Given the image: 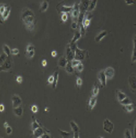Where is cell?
Segmentation results:
<instances>
[{
	"instance_id": "obj_1",
	"label": "cell",
	"mask_w": 136,
	"mask_h": 138,
	"mask_svg": "<svg viewBox=\"0 0 136 138\" xmlns=\"http://www.w3.org/2000/svg\"><path fill=\"white\" fill-rule=\"evenodd\" d=\"M21 18L25 24L26 28L30 31H32L34 29L36 23L35 15L33 11L28 8H24L21 13Z\"/></svg>"
},
{
	"instance_id": "obj_2",
	"label": "cell",
	"mask_w": 136,
	"mask_h": 138,
	"mask_svg": "<svg viewBox=\"0 0 136 138\" xmlns=\"http://www.w3.org/2000/svg\"><path fill=\"white\" fill-rule=\"evenodd\" d=\"M103 129L105 132L108 134H111L113 131L114 129V125L112 122H110L108 119H104L103 122Z\"/></svg>"
},
{
	"instance_id": "obj_3",
	"label": "cell",
	"mask_w": 136,
	"mask_h": 138,
	"mask_svg": "<svg viewBox=\"0 0 136 138\" xmlns=\"http://www.w3.org/2000/svg\"><path fill=\"white\" fill-rule=\"evenodd\" d=\"M88 54V51L86 50H81L78 47L76 49V52H75V59L78 60H84L85 59V57Z\"/></svg>"
},
{
	"instance_id": "obj_4",
	"label": "cell",
	"mask_w": 136,
	"mask_h": 138,
	"mask_svg": "<svg viewBox=\"0 0 136 138\" xmlns=\"http://www.w3.org/2000/svg\"><path fill=\"white\" fill-rule=\"evenodd\" d=\"M71 17H73V20L77 21L79 15L80 14V10H79V3H75L73 5V10L71 11Z\"/></svg>"
},
{
	"instance_id": "obj_5",
	"label": "cell",
	"mask_w": 136,
	"mask_h": 138,
	"mask_svg": "<svg viewBox=\"0 0 136 138\" xmlns=\"http://www.w3.org/2000/svg\"><path fill=\"white\" fill-rule=\"evenodd\" d=\"M64 2H61L56 6V9L58 12L59 13H68V12H71L73 10V6H66L63 5Z\"/></svg>"
},
{
	"instance_id": "obj_6",
	"label": "cell",
	"mask_w": 136,
	"mask_h": 138,
	"mask_svg": "<svg viewBox=\"0 0 136 138\" xmlns=\"http://www.w3.org/2000/svg\"><path fill=\"white\" fill-rule=\"evenodd\" d=\"M128 85L132 92H136V75L132 73L128 76Z\"/></svg>"
},
{
	"instance_id": "obj_7",
	"label": "cell",
	"mask_w": 136,
	"mask_h": 138,
	"mask_svg": "<svg viewBox=\"0 0 136 138\" xmlns=\"http://www.w3.org/2000/svg\"><path fill=\"white\" fill-rule=\"evenodd\" d=\"M11 68H12V61L10 57H8V59L2 65H0V70H1V71L8 72Z\"/></svg>"
},
{
	"instance_id": "obj_8",
	"label": "cell",
	"mask_w": 136,
	"mask_h": 138,
	"mask_svg": "<svg viewBox=\"0 0 136 138\" xmlns=\"http://www.w3.org/2000/svg\"><path fill=\"white\" fill-rule=\"evenodd\" d=\"M98 79L101 88H104L107 85V76L105 75L104 70H101L99 72L98 75Z\"/></svg>"
},
{
	"instance_id": "obj_9",
	"label": "cell",
	"mask_w": 136,
	"mask_h": 138,
	"mask_svg": "<svg viewBox=\"0 0 136 138\" xmlns=\"http://www.w3.org/2000/svg\"><path fill=\"white\" fill-rule=\"evenodd\" d=\"M91 0H80L79 3V10L81 13L85 14L88 11V8L89 6Z\"/></svg>"
},
{
	"instance_id": "obj_10",
	"label": "cell",
	"mask_w": 136,
	"mask_h": 138,
	"mask_svg": "<svg viewBox=\"0 0 136 138\" xmlns=\"http://www.w3.org/2000/svg\"><path fill=\"white\" fill-rule=\"evenodd\" d=\"M11 101H12V106H13V108L15 109L19 106L21 105L22 103V100L21 98L17 94H14L11 97Z\"/></svg>"
},
{
	"instance_id": "obj_11",
	"label": "cell",
	"mask_w": 136,
	"mask_h": 138,
	"mask_svg": "<svg viewBox=\"0 0 136 138\" xmlns=\"http://www.w3.org/2000/svg\"><path fill=\"white\" fill-rule=\"evenodd\" d=\"M66 54H67V59L68 61H71L73 59H75V52L72 51L70 48L69 44L67 46V49H66Z\"/></svg>"
},
{
	"instance_id": "obj_12",
	"label": "cell",
	"mask_w": 136,
	"mask_h": 138,
	"mask_svg": "<svg viewBox=\"0 0 136 138\" xmlns=\"http://www.w3.org/2000/svg\"><path fill=\"white\" fill-rule=\"evenodd\" d=\"M104 73H105V75L107 76V79H111L113 78L114 76V74H115V70L113 67H107L105 70H104Z\"/></svg>"
},
{
	"instance_id": "obj_13",
	"label": "cell",
	"mask_w": 136,
	"mask_h": 138,
	"mask_svg": "<svg viewBox=\"0 0 136 138\" xmlns=\"http://www.w3.org/2000/svg\"><path fill=\"white\" fill-rule=\"evenodd\" d=\"M68 63V60L67 59L66 57H60L58 60V65L59 67H61V68H65V66H67Z\"/></svg>"
},
{
	"instance_id": "obj_14",
	"label": "cell",
	"mask_w": 136,
	"mask_h": 138,
	"mask_svg": "<svg viewBox=\"0 0 136 138\" xmlns=\"http://www.w3.org/2000/svg\"><path fill=\"white\" fill-rule=\"evenodd\" d=\"M107 32L106 30H104V31L101 32L99 34H98V35L95 36V38H94L95 42H100L101 41L107 36Z\"/></svg>"
},
{
	"instance_id": "obj_15",
	"label": "cell",
	"mask_w": 136,
	"mask_h": 138,
	"mask_svg": "<svg viewBox=\"0 0 136 138\" xmlns=\"http://www.w3.org/2000/svg\"><path fill=\"white\" fill-rule=\"evenodd\" d=\"M11 9V6H6L5 11L3 12V14L1 15V20H2H2L4 21L5 20H6L7 18H8V17L9 15H10Z\"/></svg>"
},
{
	"instance_id": "obj_16",
	"label": "cell",
	"mask_w": 136,
	"mask_h": 138,
	"mask_svg": "<svg viewBox=\"0 0 136 138\" xmlns=\"http://www.w3.org/2000/svg\"><path fill=\"white\" fill-rule=\"evenodd\" d=\"M96 103H97V97L92 96V97L89 99V101H88V110H92L95 106V104H96Z\"/></svg>"
},
{
	"instance_id": "obj_17",
	"label": "cell",
	"mask_w": 136,
	"mask_h": 138,
	"mask_svg": "<svg viewBox=\"0 0 136 138\" xmlns=\"http://www.w3.org/2000/svg\"><path fill=\"white\" fill-rule=\"evenodd\" d=\"M82 37L81 32L79 30H76V32H74V35L73 36V39L70 41V43H76L77 41Z\"/></svg>"
},
{
	"instance_id": "obj_18",
	"label": "cell",
	"mask_w": 136,
	"mask_h": 138,
	"mask_svg": "<svg viewBox=\"0 0 136 138\" xmlns=\"http://www.w3.org/2000/svg\"><path fill=\"white\" fill-rule=\"evenodd\" d=\"M133 43H134V48H133L132 55V61L134 63V62H136V35L134 36Z\"/></svg>"
},
{
	"instance_id": "obj_19",
	"label": "cell",
	"mask_w": 136,
	"mask_h": 138,
	"mask_svg": "<svg viewBox=\"0 0 136 138\" xmlns=\"http://www.w3.org/2000/svg\"><path fill=\"white\" fill-rule=\"evenodd\" d=\"M24 113V109L23 107L21 106V105L16 107L14 109V113L15 114V115H17V117H21Z\"/></svg>"
},
{
	"instance_id": "obj_20",
	"label": "cell",
	"mask_w": 136,
	"mask_h": 138,
	"mask_svg": "<svg viewBox=\"0 0 136 138\" xmlns=\"http://www.w3.org/2000/svg\"><path fill=\"white\" fill-rule=\"evenodd\" d=\"M53 75H54V81H53V83L51 84V85H52L53 89H55L56 87H57V85H58V76H59L58 71H54Z\"/></svg>"
},
{
	"instance_id": "obj_21",
	"label": "cell",
	"mask_w": 136,
	"mask_h": 138,
	"mask_svg": "<svg viewBox=\"0 0 136 138\" xmlns=\"http://www.w3.org/2000/svg\"><path fill=\"white\" fill-rule=\"evenodd\" d=\"M48 7H49V2H48L47 0H43L40 5V7H39L40 12H44L45 11H46Z\"/></svg>"
},
{
	"instance_id": "obj_22",
	"label": "cell",
	"mask_w": 136,
	"mask_h": 138,
	"mask_svg": "<svg viewBox=\"0 0 136 138\" xmlns=\"http://www.w3.org/2000/svg\"><path fill=\"white\" fill-rule=\"evenodd\" d=\"M65 70H66V72H67V73H70V74H72V73H74L75 69H74V67L72 66L70 61H68V63H67V66H65Z\"/></svg>"
},
{
	"instance_id": "obj_23",
	"label": "cell",
	"mask_w": 136,
	"mask_h": 138,
	"mask_svg": "<svg viewBox=\"0 0 136 138\" xmlns=\"http://www.w3.org/2000/svg\"><path fill=\"white\" fill-rule=\"evenodd\" d=\"M44 133V130L42 127H39L33 130V135L35 137H40V136Z\"/></svg>"
},
{
	"instance_id": "obj_24",
	"label": "cell",
	"mask_w": 136,
	"mask_h": 138,
	"mask_svg": "<svg viewBox=\"0 0 136 138\" xmlns=\"http://www.w3.org/2000/svg\"><path fill=\"white\" fill-rule=\"evenodd\" d=\"M97 3H98V0H91L90 4H89V6H88V11H88V12L92 11L95 8V7H96Z\"/></svg>"
},
{
	"instance_id": "obj_25",
	"label": "cell",
	"mask_w": 136,
	"mask_h": 138,
	"mask_svg": "<svg viewBox=\"0 0 136 138\" xmlns=\"http://www.w3.org/2000/svg\"><path fill=\"white\" fill-rule=\"evenodd\" d=\"M99 93V85H98L97 82H94V85L92 89V97H96Z\"/></svg>"
},
{
	"instance_id": "obj_26",
	"label": "cell",
	"mask_w": 136,
	"mask_h": 138,
	"mask_svg": "<svg viewBox=\"0 0 136 138\" xmlns=\"http://www.w3.org/2000/svg\"><path fill=\"white\" fill-rule=\"evenodd\" d=\"M116 93H117V100L120 102L121 100H124L126 97V95L123 93L121 91L119 90H117V91H116Z\"/></svg>"
},
{
	"instance_id": "obj_27",
	"label": "cell",
	"mask_w": 136,
	"mask_h": 138,
	"mask_svg": "<svg viewBox=\"0 0 136 138\" xmlns=\"http://www.w3.org/2000/svg\"><path fill=\"white\" fill-rule=\"evenodd\" d=\"M70 125L71 129L73 132H79V128L76 124V122H74L73 121L70 122Z\"/></svg>"
},
{
	"instance_id": "obj_28",
	"label": "cell",
	"mask_w": 136,
	"mask_h": 138,
	"mask_svg": "<svg viewBox=\"0 0 136 138\" xmlns=\"http://www.w3.org/2000/svg\"><path fill=\"white\" fill-rule=\"evenodd\" d=\"M134 108H135V105L133 104V103H130V104L125 105L123 106V109L125 110L126 112H128V113L132 112L134 110Z\"/></svg>"
},
{
	"instance_id": "obj_29",
	"label": "cell",
	"mask_w": 136,
	"mask_h": 138,
	"mask_svg": "<svg viewBox=\"0 0 136 138\" xmlns=\"http://www.w3.org/2000/svg\"><path fill=\"white\" fill-rule=\"evenodd\" d=\"M32 119H33V123H32V130H33V131L34 130H36V128H39V127H41V126H40L39 124L38 123L37 120L35 119V117L33 116V117H32Z\"/></svg>"
},
{
	"instance_id": "obj_30",
	"label": "cell",
	"mask_w": 136,
	"mask_h": 138,
	"mask_svg": "<svg viewBox=\"0 0 136 138\" xmlns=\"http://www.w3.org/2000/svg\"><path fill=\"white\" fill-rule=\"evenodd\" d=\"M2 49H3V52H5L8 57H10V55L11 54V50L10 49L9 46H8L6 44H4L2 45Z\"/></svg>"
},
{
	"instance_id": "obj_31",
	"label": "cell",
	"mask_w": 136,
	"mask_h": 138,
	"mask_svg": "<svg viewBox=\"0 0 136 138\" xmlns=\"http://www.w3.org/2000/svg\"><path fill=\"white\" fill-rule=\"evenodd\" d=\"M8 55H7L5 52H3V53H2L1 54V55H0V60H1V62H0V65H2L4 62L8 59Z\"/></svg>"
},
{
	"instance_id": "obj_32",
	"label": "cell",
	"mask_w": 136,
	"mask_h": 138,
	"mask_svg": "<svg viewBox=\"0 0 136 138\" xmlns=\"http://www.w3.org/2000/svg\"><path fill=\"white\" fill-rule=\"evenodd\" d=\"M58 132L62 137H70V135H71V133L64 131V130H61L60 129H58Z\"/></svg>"
},
{
	"instance_id": "obj_33",
	"label": "cell",
	"mask_w": 136,
	"mask_h": 138,
	"mask_svg": "<svg viewBox=\"0 0 136 138\" xmlns=\"http://www.w3.org/2000/svg\"><path fill=\"white\" fill-rule=\"evenodd\" d=\"M120 104H122V105H123V106H125V105H128V104H130V103H132V100L129 99L128 97H126L124 99V100H121L120 102Z\"/></svg>"
},
{
	"instance_id": "obj_34",
	"label": "cell",
	"mask_w": 136,
	"mask_h": 138,
	"mask_svg": "<svg viewBox=\"0 0 136 138\" xmlns=\"http://www.w3.org/2000/svg\"><path fill=\"white\" fill-rule=\"evenodd\" d=\"M79 26V31L81 32V36H83V37L85 36V27L83 23L82 24H80Z\"/></svg>"
},
{
	"instance_id": "obj_35",
	"label": "cell",
	"mask_w": 136,
	"mask_h": 138,
	"mask_svg": "<svg viewBox=\"0 0 136 138\" xmlns=\"http://www.w3.org/2000/svg\"><path fill=\"white\" fill-rule=\"evenodd\" d=\"M74 69H75V70H76V72H78V73H82V71H83V69H84V66H83V64L80 63L79 65H77Z\"/></svg>"
},
{
	"instance_id": "obj_36",
	"label": "cell",
	"mask_w": 136,
	"mask_h": 138,
	"mask_svg": "<svg viewBox=\"0 0 136 138\" xmlns=\"http://www.w3.org/2000/svg\"><path fill=\"white\" fill-rule=\"evenodd\" d=\"M124 137H126V138H132L131 131H130V130H129V129H126V130H125Z\"/></svg>"
},
{
	"instance_id": "obj_37",
	"label": "cell",
	"mask_w": 136,
	"mask_h": 138,
	"mask_svg": "<svg viewBox=\"0 0 136 138\" xmlns=\"http://www.w3.org/2000/svg\"><path fill=\"white\" fill-rule=\"evenodd\" d=\"M70 62H71V64H72V66H73L74 68L81 63V61H80V60H76V59H73V60H71Z\"/></svg>"
},
{
	"instance_id": "obj_38",
	"label": "cell",
	"mask_w": 136,
	"mask_h": 138,
	"mask_svg": "<svg viewBox=\"0 0 136 138\" xmlns=\"http://www.w3.org/2000/svg\"><path fill=\"white\" fill-rule=\"evenodd\" d=\"M34 54H35V51H34V50L30 51H26V57L28 58H30V59L33 57Z\"/></svg>"
},
{
	"instance_id": "obj_39",
	"label": "cell",
	"mask_w": 136,
	"mask_h": 138,
	"mask_svg": "<svg viewBox=\"0 0 136 138\" xmlns=\"http://www.w3.org/2000/svg\"><path fill=\"white\" fill-rule=\"evenodd\" d=\"M82 85H83V80L80 77H77V79H76V86L78 87V88H79Z\"/></svg>"
},
{
	"instance_id": "obj_40",
	"label": "cell",
	"mask_w": 136,
	"mask_h": 138,
	"mask_svg": "<svg viewBox=\"0 0 136 138\" xmlns=\"http://www.w3.org/2000/svg\"><path fill=\"white\" fill-rule=\"evenodd\" d=\"M78 26H79V25H78L77 21H75V20H73L72 24H71V28L73 29V30H76V29H77V27H78Z\"/></svg>"
},
{
	"instance_id": "obj_41",
	"label": "cell",
	"mask_w": 136,
	"mask_h": 138,
	"mask_svg": "<svg viewBox=\"0 0 136 138\" xmlns=\"http://www.w3.org/2000/svg\"><path fill=\"white\" fill-rule=\"evenodd\" d=\"M67 13H61V20L64 22L67 21Z\"/></svg>"
},
{
	"instance_id": "obj_42",
	"label": "cell",
	"mask_w": 136,
	"mask_h": 138,
	"mask_svg": "<svg viewBox=\"0 0 136 138\" xmlns=\"http://www.w3.org/2000/svg\"><path fill=\"white\" fill-rule=\"evenodd\" d=\"M34 49H35V47H34V45L30 44L28 46L26 47V51H33Z\"/></svg>"
},
{
	"instance_id": "obj_43",
	"label": "cell",
	"mask_w": 136,
	"mask_h": 138,
	"mask_svg": "<svg viewBox=\"0 0 136 138\" xmlns=\"http://www.w3.org/2000/svg\"><path fill=\"white\" fill-rule=\"evenodd\" d=\"M5 131L7 134H11L12 133V128L10 126H8L5 128Z\"/></svg>"
},
{
	"instance_id": "obj_44",
	"label": "cell",
	"mask_w": 136,
	"mask_h": 138,
	"mask_svg": "<svg viewBox=\"0 0 136 138\" xmlns=\"http://www.w3.org/2000/svg\"><path fill=\"white\" fill-rule=\"evenodd\" d=\"M49 137H51L50 134H49L46 133V132H44L42 135L40 136L39 138H49Z\"/></svg>"
},
{
	"instance_id": "obj_45",
	"label": "cell",
	"mask_w": 136,
	"mask_h": 138,
	"mask_svg": "<svg viewBox=\"0 0 136 138\" xmlns=\"http://www.w3.org/2000/svg\"><path fill=\"white\" fill-rule=\"evenodd\" d=\"M19 54V50L17 48H14V49L11 50V54L13 55H17Z\"/></svg>"
},
{
	"instance_id": "obj_46",
	"label": "cell",
	"mask_w": 136,
	"mask_h": 138,
	"mask_svg": "<svg viewBox=\"0 0 136 138\" xmlns=\"http://www.w3.org/2000/svg\"><path fill=\"white\" fill-rule=\"evenodd\" d=\"M31 110H32L33 113H37V111H38V108H37V106H36V105H33V106H31Z\"/></svg>"
},
{
	"instance_id": "obj_47",
	"label": "cell",
	"mask_w": 136,
	"mask_h": 138,
	"mask_svg": "<svg viewBox=\"0 0 136 138\" xmlns=\"http://www.w3.org/2000/svg\"><path fill=\"white\" fill-rule=\"evenodd\" d=\"M5 8H6V7L5 6V5H1V7H0V15H2L3 12L5 11Z\"/></svg>"
},
{
	"instance_id": "obj_48",
	"label": "cell",
	"mask_w": 136,
	"mask_h": 138,
	"mask_svg": "<svg viewBox=\"0 0 136 138\" xmlns=\"http://www.w3.org/2000/svg\"><path fill=\"white\" fill-rule=\"evenodd\" d=\"M54 81V75H50V76L49 77V79H48V82H49V84H52Z\"/></svg>"
},
{
	"instance_id": "obj_49",
	"label": "cell",
	"mask_w": 136,
	"mask_h": 138,
	"mask_svg": "<svg viewBox=\"0 0 136 138\" xmlns=\"http://www.w3.org/2000/svg\"><path fill=\"white\" fill-rule=\"evenodd\" d=\"M16 80L18 83H21L22 81H23V78H22V76H20V75H17V78H16Z\"/></svg>"
},
{
	"instance_id": "obj_50",
	"label": "cell",
	"mask_w": 136,
	"mask_h": 138,
	"mask_svg": "<svg viewBox=\"0 0 136 138\" xmlns=\"http://www.w3.org/2000/svg\"><path fill=\"white\" fill-rule=\"evenodd\" d=\"M125 1V2L127 4V5H132V4H134L135 3V1L134 0H124Z\"/></svg>"
},
{
	"instance_id": "obj_51",
	"label": "cell",
	"mask_w": 136,
	"mask_h": 138,
	"mask_svg": "<svg viewBox=\"0 0 136 138\" xmlns=\"http://www.w3.org/2000/svg\"><path fill=\"white\" fill-rule=\"evenodd\" d=\"M73 137L79 138V132H73Z\"/></svg>"
},
{
	"instance_id": "obj_52",
	"label": "cell",
	"mask_w": 136,
	"mask_h": 138,
	"mask_svg": "<svg viewBox=\"0 0 136 138\" xmlns=\"http://www.w3.org/2000/svg\"><path fill=\"white\" fill-rule=\"evenodd\" d=\"M4 109H5V106H4V105L2 103V104H0V111L3 112Z\"/></svg>"
},
{
	"instance_id": "obj_53",
	"label": "cell",
	"mask_w": 136,
	"mask_h": 138,
	"mask_svg": "<svg viewBox=\"0 0 136 138\" xmlns=\"http://www.w3.org/2000/svg\"><path fill=\"white\" fill-rule=\"evenodd\" d=\"M42 65L43 66H46V65H47V61H46V60H42Z\"/></svg>"
},
{
	"instance_id": "obj_54",
	"label": "cell",
	"mask_w": 136,
	"mask_h": 138,
	"mask_svg": "<svg viewBox=\"0 0 136 138\" xmlns=\"http://www.w3.org/2000/svg\"><path fill=\"white\" fill-rule=\"evenodd\" d=\"M135 138H136V122H135V127H134V136H133Z\"/></svg>"
},
{
	"instance_id": "obj_55",
	"label": "cell",
	"mask_w": 136,
	"mask_h": 138,
	"mask_svg": "<svg viewBox=\"0 0 136 138\" xmlns=\"http://www.w3.org/2000/svg\"><path fill=\"white\" fill-rule=\"evenodd\" d=\"M51 55L53 57H56V55H57V51H53L51 52Z\"/></svg>"
},
{
	"instance_id": "obj_56",
	"label": "cell",
	"mask_w": 136,
	"mask_h": 138,
	"mask_svg": "<svg viewBox=\"0 0 136 138\" xmlns=\"http://www.w3.org/2000/svg\"><path fill=\"white\" fill-rule=\"evenodd\" d=\"M8 126H9V125H8V122H4V127L6 128V127H8Z\"/></svg>"
},
{
	"instance_id": "obj_57",
	"label": "cell",
	"mask_w": 136,
	"mask_h": 138,
	"mask_svg": "<svg viewBox=\"0 0 136 138\" xmlns=\"http://www.w3.org/2000/svg\"><path fill=\"white\" fill-rule=\"evenodd\" d=\"M48 110H49V108H45V111H48Z\"/></svg>"
}]
</instances>
